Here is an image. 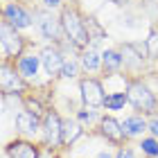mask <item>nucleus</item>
<instances>
[{
	"label": "nucleus",
	"instance_id": "nucleus-24",
	"mask_svg": "<svg viewBox=\"0 0 158 158\" xmlns=\"http://www.w3.org/2000/svg\"><path fill=\"white\" fill-rule=\"evenodd\" d=\"M61 75H63V77H75V75H77V66H75L73 61L63 63V70H61Z\"/></svg>",
	"mask_w": 158,
	"mask_h": 158
},
{
	"label": "nucleus",
	"instance_id": "nucleus-28",
	"mask_svg": "<svg viewBox=\"0 0 158 158\" xmlns=\"http://www.w3.org/2000/svg\"><path fill=\"white\" fill-rule=\"evenodd\" d=\"M111 2H115V5H127L129 0H111Z\"/></svg>",
	"mask_w": 158,
	"mask_h": 158
},
{
	"label": "nucleus",
	"instance_id": "nucleus-13",
	"mask_svg": "<svg viewBox=\"0 0 158 158\" xmlns=\"http://www.w3.org/2000/svg\"><path fill=\"white\" fill-rule=\"evenodd\" d=\"M0 86H2V93H16V90H23V81L11 73L7 66H2V75H0Z\"/></svg>",
	"mask_w": 158,
	"mask_h": 158
},
{
	"label": "nucleus",
	"instance_id": "nucleus-2",
	"mask_svg": "<svg viewBox=\"0 0 158 158\" xmlns=\"http://www.w3.org/2000/svg\"><path fill=\"white\" fill-rule=\"evenodd\" d=\"M61 25H63V32L68 34V39L75 43L77 48H84L86 43H88V32H86V25L84 20L77 16V11H70L66 9L61 14Z\"/></svg>",
	"mask_w": 158,
	"mask_h": 158
},
{
	"label": "nucleus",
	"instance_id": "nucleus-12",
	"mask_svg": "<svg viewBox=\"0 0 158 158\" xmlns=\"http://www.w3.org/2000/svg\"><path fill=\"white\" fill-rule=\"evenodd\" d=\"M41 61H43V68H45L48 75H56V73H61V70H63V59H61V54L56 52V50H52V48L43 50Z\"/></svg>",
	"mask_w": 158,
	"mask_h": 158
},
{
	"label": "nucleus",
	"instance_id": "nucleus-8",
	"mask_svg": "<svg viewBox=\"0 0 158 158\" xmlns=\"http://www.w3.org/2000/svg\"><path fill=\"white\" fill-rule=\"evenodd\" d=\"M7 158H41V149L30 140H14L7 145Z\"/></svg>",
	"mask_w": 158,
	"mask_h": 158
},
{
	"label": "nucleus",
	"instance_id": "nucleus-16",
	"mask_svg": "<svg viewBox=\"0 0 158 158\" xmlns=\"http://www.w3.org/2000/svg\"><path fill=\"white\" fill-rule=\"evenodd\" d=\"M102 63H104V73H115V70L122 66V56L113 50H106L102 54Z\"/></svg>",
	"mask_w": 158,
	"mask_h": 158
},
{
	"label": "nucleus",
	"instance_id": "nucleus-7",
	"mask_svg": "<svg viewBox=\"0 0 158 158\" xmlns=\"http://www.w3.org/2000/svg\"><path fill=\"white\" fill-rule=\"evenodd\" d=\"M14 127H16L20 133L32 135V133H39L41 131L43 120H39V115H36V113H32V111H18L16 115H14Z\"/></svg>",
	"mask_w": 158,
	"mask_h": 158
},
{
	"label": "nucleus",
	"instance_id": "nucleus-10",
	"mask_svg": "<svg viewBox=\"0 0 158 158\" xmlns=\"http://www.w3.org/2000/svg\"><path fill=\"white\" fill-rule=\"evenodd\" d=\"M5 23H9L11 27H30L32 18H30V14H25L18 5H7L5 7Z\"/></svg>",
	"mask_w": 158,
	"mask_h": 158
},
{
	"label": "nucleus",
	"instance_id": "nucleus-11",
	"mask_svg": "<svg viewBox=\"0 0 158 158\" xmlns=\"http://www.w3.org/2000/svg\"><path fill=\"white\" fill-rule=\"evenodd\" d=\"M84 133V127L77 120H63V131H61V147L75 145L77 138Z\"/></svg>",
	"mask_w": 158,
	"mask_h": 158
},
{
	"label": "nucleus",
	"instance_id": "nucleus-27",
	"mask_svg": "<svg viewBox=\"0 0 158 158\" xmlns=\"http://www.w3.org/2000/svg\"><path fill=\"white\" fill-rule=\"evenodd\" d=\"M97 158H115V156L109 154V152H99V154H97Z\"/></svg>",
	"mask_w": 158,
	"mask_h": 158
},
{
	"label": "nucleus",
	"instance_id": "nucleus-5",
	"mask_svg": "<svg viewBox=\"0 0 158 158\" xmlns=\"http://www.w3.org/2000/svg\"><path fill=\"white\" fill-rule=\"evenodd\" d=\"M99 131H102V135L109 142H113V145H118V147H122L124 140H127L124 129H122V122L115 120V118H111V115H106V118L99 120Z\"/></svg>",
	"mask_w": 158,
	"mask_h": 158
},
{
	"label": "nucleus",
	"instance_id": "nucleus-1",
	"mask_svg": "<svg viewBox=\"0 0 158 158\" xmlns=\"http://www.w3.org/2000/svg\"><path fill=\"white\" fill-rule=\"evenodd\" d=\"M127 97H129V102L133 104V109L142 111L145 115H154L156 109H158V102H156L154 93L142 84H131L129 90H127Z\"/></svg>",
	"mask_w": 158,
	"mask_h": 158
},
{
	"label": "nucleus",
	"instance_id": "nucleus-14",
	"mask_svg": "<svg viewBox=\"0 0 158 158\" xmlns=\"http://www.w3.org/2000/svg\"><path fill=\"white\" fill-rule=\"evenodd\" d=\"M39 25H41V32H43L45 39H56V36H59V25H56L54 18H50V16L43 14L41 20H39Z\"/></svg>",
	"mask_w": 158,
	"mask_h": 158
},
{
	"label": "nucleus",
	"instance_id": "nucleus-23",
	"mask_svg": "<svg viewBox=\"0 0 158 158\" xmlns=\"http://www.w3.org/2000/svg\"><path fill=\"white\" fill-rule=\"evenodd\" d=\"M115 158H135V152H133L131 147H124V145H122L118 152H115Z\"/></svg>",
	"mask_w": 158,
	"mask_h": 158
},
{
	"label": "nucleus",
	"instance_id": "nucleus-18",
	"mask_svg": "<svg viewBox=\"0 0 158 158\" xmlns=\"http://www.w3.org/2000/svg\"><path fill=\"white\" fill-rule=\"evenodd\" d=\"M18 70H20V75H23V77H34V75H36V70H39V59H36L34 54L20 59Z\"/></svg>",
	"mask_w": 158,
	"mask_h": 158
},
{
	"label": "nucleus",
	"instance_id": "nucleus-15",
	"mask_svg": "<svg viewBox=\"0 0 158 158\" xmlns=\"http://www.w3.org/2000/svg\"><path fill=\"white\" fill-rule=\"evenodd\" d=\"M127 102H129L127 93H111V95H106L104 106H106V111H120V109H124Z\"/></svg>",
	"mask_w": 158,
	"mask_h": 158
},
{
	"label": "nucleus",
	"instance_id": "nucleus-26",
	"mask_svg": "<svg viewBox=\"0 0 158 158\" xmlns=\"http://www.w3.org/2000/svg\"><path fill=\"white\" fill-rule=\"evenodd\" d=\"M43 2H45L48 7H56V5H59V2H61V0H43Z\"/></svg>",
	"mask_w": 158,
	"mask_h": 158
},
{
	"label": "nucleus",
	"instance_id": "nucleus-21",
	"mask_svg": "<svg viewBox=\"0 0 158 158\" xmlns=\"http://www.w3.org/2000/svg\"><path fill=\"white\" fill-rule=\"evenodd\" d=\"M95 118H97V113L93 111V109H90V111H88V109H84V111H79V113H77V122H79V124H90V122L95 120Z\"/></svg>",
	"mask_w": 158,
	"mask_h": 158
},
{
	"label": "nucleus",
	"instance_id": "nucleus-17",
	"mask_svg": "<svg viewBox=\"0 0 158 158\" xmlns=\"http://www.w3.org/2000/svg\"><path fill=\"white\" fill-rule=\"evenodd\" d=\"M138 147H140V152L145 154V158H158V138H154V135L142 138Z\"/></svg>",
	"mask_w": 158,
	"mask_h": 158
},
{
	"label": "nucleus",
	"instance_id": "nucleus-20",
	"mask_svg": "<svg viewBox=\"0 0 158 158\" xmlns=\"http://www.w3.org/2000/svg\"><path fill=\"white\" fill-rule=\"evenodd\" d=\"M81 63H84V68H86V70H95V68L99 66V56H97V52H93V50H88V52L84 54Z\"/></svg>",
	"mask_w": 158,
	"mask_h": 158
},
{
	"label": "nucleus",
	"instance_id": "nucleus-6",
	"mask_svg": "<svg viewBox=\"0 0 158 158\" xmlns=\"http://www.w3.org/2000/svg\"><path fill=\"white\" fill-rule=\"evenodd\" d=\"M0 36H2V52L7 56H16L23 50V39L18 36L16 27H11L9 23H2L0 27Z\"/></svg>",
	"mask_w": 158,
	"mask_h": 158
},
{
	"label": "nucleus",
	"instance_id": "nucleus-3",
	"mask_svg": "<svg viewBox=\"0 0 158 158\" xmlns=\"http://www.w3.org/2000/svg\"><path fill=\"white\" fill-rule=\"evenodd\" d=\"M43 142L48 147H61V131H63V120L59 118V113L50 111L43 115Z\"/></svg>",
	"mask_w": 158,
	"mask_h": 158
},
{
	"label": "nucleus",
	"instance_id": "nucleus-19",
	"mask_svg": "<svg viewBox=\"0 0 158 158\" xmlns=\"http://www.w3.org/2000/svg\"><path fill=\"white\" fill-rule=\"evenodd\" d=\"M122 61L129 63V66H140V63H142V56L135 54V48H133V45H124V48H122Z\"/></svg>",
	"mask_w": 158,
	"mask_h": 158
},
{
	"label": "nucleus",
	"instance_id": "nucleus-22",
	"mask_svg": "<svg viewBox=\"0 0 158 158\" xmlns=\"http://www.w3.org/2000/svg\"><path fill=\"white\" fill-rule=\"evenodd\" d=\"M147 52L152 56H158V32H154L152 36L147 39Z\"/></svg>",
	"mask_w": 158,
	"mask_h": 158
},
{
	"label": "nucleus",
	"instance_id": "nucleus-25",
	"mask_svg": "<svg viewBox=\"0 0 158 158\" xmlns=\"http://www.w3.org/2000/svg\"><path fill=\"white\" fill-rule=\"evenodd\" d=\"M149 131H152V135H154V138H158V115L149 120Z\"/></svg>",
	"mask_w": 158,
	"mask_h": 158
},
{
	"label": "nucleus",
	"instance_id": "nucleus-9",
	"mask_svg": "<svg viewBox=\"0 0 158 158\" xmlns=\"http://www.w3.org/2000/svg\"><path fill=\"white\" fill-rule=\"evenodd\" d=\"M122 129H124L127 138H138L145 131H149V122L142 115H129V118L122 120Z\"/></svg>",
	"mask_w": 158,
	"mask_h": 158
},
{
	"label": "nucleus",
	"instance_id": "nucleus-4",
	"mask_svg": "<svg viewBox=\"0 0 158 158\" xmlns=\"http://www.w3.org/2000/svg\"><path fill=\"white\" fill-rule=\"evenodd\" d=\"M81 99L88 109H97V106H104V90L102 84L97 79H84L81 81Z\"/></svg>",
	"mask_w": 158,
	"mask_h": 158
}]
</instances>
